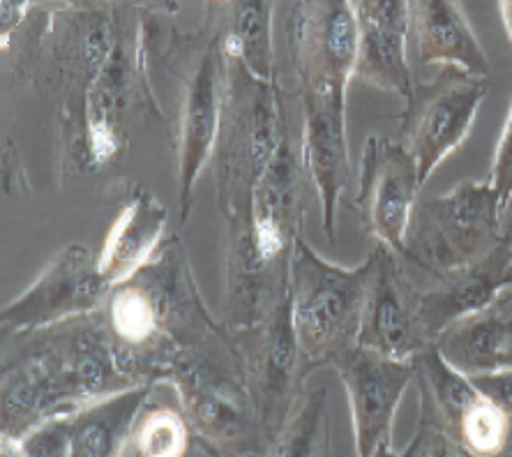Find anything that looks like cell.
<instances>
[{
	"label": "cell",
	"mask_w": 512,
	"mask_h": 457,
	"mask_svg": "<svg viewBox=\"0 0 512 457\" xmlns=\"http://www.w3.org/2000/svg\"><path fill=\"white\" fill-rule=\"evenodd\" d=\"M418 164L399 139H365L356 206L367 234L402 257L404 234L418 201Z\"/></svg>",
	"instance_id": "cell-11"
},
{
	"label": "cell",
	"mask_w": 512,
	"mask_h": 457,
	"mask_svg": "<svg viewBox=\"0 0 512 457\" xmlns=\"http://www.w3.org/2000/svg\"><path fill=\"white\" fill-rule=\"evenodd\" d=\"M0 457H21L17 441L7 439V437L0 439Z\"/></svg>",
	"instance_id": "cell-31"
},
{
	"label": "cell",
	"mask_w": 512,
	"mask_h": 457,
	"mask_svg": "<svg viewBox=\"0 0 512 457\" xmlns=\"http://www.w3.org/2000/svg\"><path fill=\"white\" fill-rule=\"evenodd\" d=\"M404 457H473L462 446L448 437L439 425L418 416V430L411 444L406 446Z\"/></svg>",
	"instance_id": "cell-26"
},
{
	"label": "cell",
	"mask_w": 512,
	"mask_h": 457,
	"mask_svg": "<svg viewBox=\"0 0 512 457\" xmlns=\"http://www.w3.org/2000/svg\"><path fill=\"white\" fill-rule=\"evenodd\" d=\"M358 19V61L353 79L379 91L409 100L413 91L406 40L409 3L406 0H353Z\"/></svg>",
	"instance_id": "cell-15"
},
{
	"label": "cell",
	"mask_w": 512,
	"mask_h": 457,
	"mask_svg": "<svg viewBox=\"0 0 512 457\" xmlns=\"http://www.w3.org/2000/svg\"><path fill=\"white\" fill-rule=\"evenodd\" d=\"M512 259V234L492 254L464 271L443 275L432 287L418 289V319L432 344L459 319L483 310L506 289V268Z\"/></svg>",
	"instance_id": "cell-16"
},
{
	"label": "cell",
	"mask_w": 512,
	"mask_h": 457,
	"mask_svg": "<svg viewBox=\"0 0 512 457\" xmlns=\"http://www.w3.org/2000/svg\"><path fill=\"white\" fill-rule=\"evenodd\" d=\"M499 12H501V19H503V24H506V31L512 40V0H501Z\"/></svg>",
	"instance_id": "cell-30"
},
{
	"label": "cell",
	"mask_w": 512,
	"mask_h": 457,
	"mask_svg": "<svg viewBox=\"0 0 512 457\" xmlns=\"http://www.w3.org/2000/svg\"><path fill=\"white\" fill-rule=\"evenodd\" d=\"M197 432L180 404L148 400L127 434L120 457H190Z\"/></svg>",
	"instance_id": "cell-23"
},
{
	"label": "cell",
	"mask_w": 512,
	"mask_h": 457,
	"mask_svg": "<svg viewBox=\"0 0 512 457\" xmlns=\"http://www.w3.org/2000/svg\"><path fill=\"white\" fill-rule=\"evenodd\" d=\"M374 261L372 250L358 266L344 268L323 259L303 234L293 243L289 305L307 377L358 347Z\"/></svg>",
	"instance_id": "cell-2"
},
{
	"label": "cell",
	"mask_w": 512,
	"mask_h": 457,
	"mask_svg": "<svg viewBox=\"0 0 512 457\" xmlns=\"http://www.w3.org/2000/svg\"><path fill=\"white\" fill-rule=\"evenodd\" d=\"M153 391L155 384H141L74 409L70 457H120L127 434Z\"/></svg>",
	"instance_id": "cell-20"
},
{
	"label": "cell",
	"mask_w": 512,
	"mask_h": 457,
	"mask_svg": "<svg viewBox=\"0 0 512 457\" xmlns=\"http://www.w3.org/2000/svg\"><path fill=\"white\" fill-rule=\"evenodd\" d=\"M0 395L3 437L7 439L19 441L37 423L60 414L47 365L30 347L14 356V363L5 361Z\"/></svg>",
	"instance_id": "cell-21"
},
{
	"label": "cell",
	"mask_w": 512,
	"mask_h": 457,
	"mask_svg": "<svg viewBox=\"0 0 512 457\" xmlns=\"http://www.w3.org/2000/svg\"><path fill=\"white\" fill-rule=\"evenodd\" d=\"M330 367L340 374L349 395L356 455L372 457L379 446L393 444L395 414L406 388L413 384V363L353 347Z\"/></svg>",
	"instance_id": "cell-12"
},
{
	"label": "cell",
	"mask_w": 512,
	"mask_h": 457,
	"mask_svg": "<svg viewBox=\"0 0 512 457\" xmlns=\"http://www.w3.org/2000/svg\"><path fill=\"white\" fill-rule=\"evenodd\" d=\"M203 446L220 457H266L268 441L247 391L243 356L231 328L180 349L164 372Z\"/></svg>",
	"instance_id": "cell-1"
},
{
	"label": "cell",
	"mask_w": 512,
	"mask_h": 457,
	"mask_svg": "<svg viewBox=\"0 0 512 457\" xmlns=\"http://www.w3.org/2000/svg\"><path fill=\"white\" fill-rule=\"evenodd\" d=\"M72 411L37 423L17 441L21 457H70L72 455Z\"/></svg>",
	"instance_id": "cell-25"
},
{
	"label": "cell",
	"mask_w": 512,
	"mask_h": 457,
	"mask_svg": "<svg viewBox=\"0 0 512 457\" xmlns=\"http://www.w3.org/2000/svg\"><path fill=\"white\" fill-rule=\"evenodd\" d=\"M109 289L95 254L81 243L65 245L24 294L3 307V337L33 335L93 317Z\"/></svg>",
	"instance_id": "cell-9"
},
{
	"label": "cell",
	"mask_w": 512,
	"mask_h": 457,
	"mask_svg": "<svg viewBox=\"0 0 512 457\" xmlns=\"http://www.w3.org/2000/svg\"><path fill=\"white\" fill-rule=\"evenodd\" d=\"M227 58V91L220 137L213 153L217 199L227 222L250 208L261 176L280 151L289 118L280 81L254 79L236 58Z\"/></svg>",
	"instance_id": "cell-3"
},
{
	"label": "cell",
	"mask_w": 512,
	"mask_h": 457,
	"mask_svg": "<svg viewBox=\"0 0 512 457\" xmlns=\"http://www.w3.org/2000/svg\"><path fill=\"white\" fill-rule=\"evenodd\" d=\"M266 457H330L326 388L303 391L296 411L270 444Z\"/></svg>",
	"instance_id": "cell-24"
},
{
	"label": "cell",
	"mask_w": 512,
	"mask_h": 457,
	"mask_svg": "<svg viewBox=\"0 0 512 457\" xmlns=\"http://www.w3.org/2000/svg\"><path fill=\"white\" fill-rule=\"evenodd\" d=\"M222 10L220 26L224 54L236 58L254 79L275 84V5L266 0H238V3H224Z\"/></svg>",
	"instance_id": "cell-22"
},
{
	"label": "cell",
	"mask_w": 512,
	"mask_h": 457,
	"mask_svg": "<svg viewBox=\"0 0 512 457\" xmlns=\"http://www.w3.org/2000/svg\"><path fill=\"white\" fill-rule=\"evenodd\" d=\"M473 386L480 393L487 395L496 407H501L512 421V370L501 372H487V374H473Z\"/></svg>",
	"instance_id": "cell-28"
},
{
	"label": "cell",
	"mask_w": 512,
	"mask_h": 457,
	"mask_svg": "<svg viewBox=\"0 0 512 457\" xmlns=\"http://www.w3.org/2000/svg\"><path fill=\"white\" fill-rule=\"evenodd\" d=\"M434 347L469 377L512 370V287L501 289L483 310L459 319Z\"/></svg>",
	"instance_id": "cell-18"
},
{
	"label": "cell",
	"mask_w": 512,
	"mask_h": 457,
	"mask_svg": "<svg viewBox=\"0 0 512 457\" xmlns=\"http://www.w3.org/2000/svg\"><path fill=\"white\" fill-rule=\"evenodd\" d=\"M146 24L141 17L120 12L116 47L90 79L72 121L81 125V151L88 169L95 171L123 151L127 144L125 118L137 95L139 81L146 79Z\"/></svg>",
	"instance_id": "cell-6"
},
{
	"label": "cell",
	"mask_w": 512,
	"mask_h": 457,
	"mask_svg": "<svg viewBox=\"0 0 512 457\" xmlns=\"http://www.w3.org/2000/svg\"><path fill=\"white\" fill-rule=\"evenodd\" d=\"M492 457H512V432H510V437H508V441L506 444H503V448L496 455H492Z\"/></svg>",
	"instance_id": "cell-33"
},
{
	"label": "cell",
	"mask_w": 512,
	"mask_h": 457,
	"mask_svg": "<svg viewBox=\"0 0 512 457\" xmlns=\"http://www.w3.org/2000/svg\"><path fill=\"white\" fill-rule=\"evenodd\" d=\"M286 40L298 88L346 91L358 61V19L353 3H293Z\"/></svg>",
	"instance_id": "cell-10"
},
{
	"label": "cell",
	"mask_w": 512,
	"mask_h": 457,
	"mask_svg": "<svg viewBox=\"0 0 512 457\" xmlns=\"http://www.w3.org/2000/svg\"><path fill=\"white\" fill-rule=\"evenodd\" d=\"M178 54V107H176V192L180 220L192 211L194 187L206 164L213 160L220 137L227 58L222 49V26L213 17L199 33L183 37Z\"/></svg>",
	"instance_id": "cell-5"
},
{
	"label": "cell",
	"mask_w": 512,
	"mask_h": 457,
	"mask_svg": "<svg viewBox=\"0 0 512 457\" xmlns=\"http://www.w3.org/2000/svg\"><path fill=\"white\" fill-rule=\"evenodd\" d=\"M485 181L494 187L496 194H499L503 213H508L512 208V107L506 127H503L499 148H496L492 169H489Z\"/></svg>",
	"instance_id": "cell-27"
},
{
	"label": "cell",
	"mask_w": 512,
	"mask_h": 457,
	"mask_svg": "<svg viewBox=\"0 0 512 457\" xmlns=\"http://www.w3.org/2000/svg\"><path fill=\"white\" fill-rule=\"evenodd\" d=\"M409 12L413 54L420 65H448L473 77H489L487 54L462 7L453 0H411Z\"/></svg>",
	"instance_id": "cell-17"
},
{
	"label": "cell",
	"mask_w": 512,
	"mask_h": 457,
	"mask_svg": "<svg viewBox=\"0 0 512 457\" xmlns=\"http://www.w3.org/2000/svg\"><path fill=\"white\" fill-rule=\"evenodd\" d=\"M499 194L487 181H462L441 197L418 199L404 234L402 259L434 280L464 271L512 234L503 229Z\"/></svg>",
	"instance_id": "cell-4"
},
{
	"label": "cell",
	"mask_w": 512,
	"mask_h": 457,
	"mask_svg": "<svg viewBox=\"0 0 512 457\" xmlns=\"http://www.w3.org/2000/svg\"><path fill=\"white\" fill-rule=\"evenodd\" d=\"M243 356L252 409L268 446L298 407L307 374L291 324V305L284 301L263 324L233 331Z\"/></svg>",
	"instance_id": "cell-8"
},
{
	"label": "cell",
	"mask_w": 512,
	"mask_h": 457,
	"mask_svg": "<svg viewBox=\"0 0 512 457\" xmlns=\"http://www.w3.org/2000/svg\"><path fill=\"white\" fill-rule=\"evenodd\" d=\"M374 259L358 347L395 361H413L420 351L434 347L418 319V287L406 275L404 259L390 247L376 245Z\"/></svg>",
	"instance_id": "cell-13"
},
{
	"label": "cell",
	"mask_w": 512,
	"mask_h": 457,
	"mask_svg": "<svg viewBox=\"0 0 512 457\" xmlns=\"http://www.w3.org/2000/svg\"><path fill=\"white\" fill-rule=\"evenodd\" d=\"M487 79L443 65L429 81L413 84L404 100L399 141L418 164L425 185L436 167L469 137L487 95Z\"/></svg>",
	"instance_id": "cell-7"
},
{
	"label": "cell",
	"mask_w": 512,
	"mask_h": 457,
	"mask_svg": "<svg viewBox=\"0 0 512 457\" xmlns=\"http://www.w3.org/2000/svg\"><path fill=\"white\" fill-rule=\"evenodd\" d=\"M303 104L300 155L316 185L321 227L335 243V215L351 181L349 137H346V91L335 88H298Z\"/></svg>",
	"instance_id": "cell-14"
},
{
	"label": "cell",
	"mask_w": 512,
	"mask_h": 457,
	"mask_svg": "<svg viewBox=\"0 0 512 457\" xmlns=\"http://www.w3.org/2000/svg\"><path fill=\"white\" fill-rule=\"evenodd\" d=\"M503 284H506V287H512V259L506 268V280H503Z\"/></svg>",
	"instance_id": "cell-34"
},
{
	"label": "cell",
	"mask_w": 512,
	"mask_h": 457,
	"mask_svg": "<svg viewBox=\"0 0 512 457\" xmlns=\"http://www.w3.org/2000/svg\"><path fill=\"white\" fill-rule=\"evenodd\" d=\"M33 10V3H26V0H3L0 3V42L10 40V37L17 33V28L28 19V12Z\"/></svg>",
	"instance_id": "cell-29"
},
{
	"label": "cell",
	"mask_w": 512,
	"mask_h": 457,
	"mask_svg": "<svg viewBox=\"0 0 512 457\" xmlns=\"http://www.w3.org/2000/svg\"><path fill=\"white\" fill-rule=\"evenodd\" d=\"M169 208L153 192L137 187L109 229L97 264L111 289L146 268L164 245Z\"/></svg>",
	"instance_id": "cell-19"
},
{
	"label": "cell",
	"mask_w": 512,
	"mask_h": 457,
	"mask_svg": "<svg viewBox=\"0 0 512 457\" xmlns=\"http://www.w3.org/2000/svg\"><path fill=\"white\" fill-rule=\"evenodd\" d=\"M372 457H404V453L402 455L395 453L393 444H383V446H379V451H376Z\"/></svg>",
	"instance_id": "cell-32"
}]
</instances>
